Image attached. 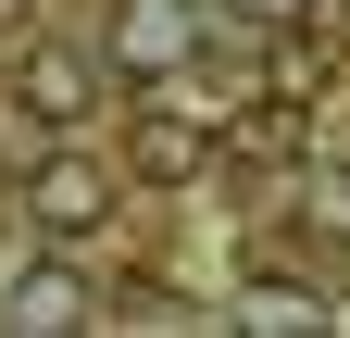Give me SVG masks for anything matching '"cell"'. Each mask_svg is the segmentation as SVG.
<instances>
[{
  "label": "cell",
  "mask_w": 350,
  "mask_h": 338,
  "mask_svg": "<svg viewBox=\"0 0 350 338\" xmlns=\"http://www.w3.org/2000/svg\"><path fill=\"white\" fill-rule=\"evenodd\" d=\"M188 51H200V0H113V25H100V63L138 88H163Z\"/></svg>",
  "instance_id": "6da1fadb"
},
{
  "label": "cell",
  "mask_w": 350,
  "mask_h": 338,
  "mask_svg": "<svg viewBox=\"0 0 350 338\" xmlns=\"http://www.w3.org/2000/svg\"><path fill=\"white\" fill-rule=\"evenodd\" d=\"M25 226L51 238V250L100 238V226H113V176H100V163H75V151H51V163L25 176Z\"/></svg>",
  "instance_id": "7a4b0ae2"
},
{
  "label": "cell",
  "mask_w": 350,
  "mask_h": 338,
  "mask_svg": "<svg viewBox=\"0 0 350 338\" xmlns=\"http://www.w3.org/2000/svg\"><path fill=\"white\" fill-rule=\"evenodd\" d=\"M125 163H138L150 188H188L200 163H213V125H200V113H175V101H150L138 125H125Z\"/></svg>",
  "instance_id": "3957f363"
},
{
  "label": "cell",
  "mask_w": 350,
  "mask_h": 338,
  "mask_svg": "<svg viewBox=\"0 0 350 338\" xmlns=\"http://www.w3.org/2000/svg\"><path fill=\"white\" fill-rule=\"evenodd\" d=\"M0 326H38V338H51V326H88V276L75 263H25L13 288H0Z\"/></svg>",
  "instance_id": "277c9868"
},
{
  "label": "cell",
  "mask_w": 350,
  "mask_h": 338,
  "mask_svg": "<svg viewBox=\"0 0 350 338\" xmlns=\"http://www.w3.org/2000/svg\"><path fill=\"white\" fill-rule=\"evenodd\" d=\"M13 88L51 113V125H75V113H88V63H75V51H25V63H13Z\"/></svg>",
  "instance_id": "5b68a950"
},
{
  "label": "cell",
  "mask_w": 350,
  "mask_h": 338,
  "mask_svg": "<svg viewBox=\"0 0 350 338\" xmlns=\"http://www.w3.org/2000/svg\"><path fill=\"white\" fill-rule=\"evenodd\" d=\"M238 326H338V313H325L300 276H250V288H238Z\"/></svg>",
  "instance_id": "8992f818"
},
{
  "label": "cell",
  "mask_w": 350,
  "mask_h": 338,
  "mask_svg": "<svg viewBox=\"0 0 350 338\" xmlns=\"http://www.w3.org/2000/svg\"><path fill=\"white\" fill-rule=\"evenodd\" d=\"M238 151L250 163H300V101H250L238 113Z\"/></svg>",
  "instance_id": "52a82bcc"
},
{
  "label": "cell",
  "mask_w": 350,
  "mask_h": 338,
  "mask_svg": "<svg viewBox=\"0 0 350 338\" xmlns=\"http://www.w3.org/2000/svg\"><path fill=\"white\" fill-rule=\"evenodd\" d=\"M213 13H238V25H262V38H288V25H313V0H213Z\"/></svg>",
  "instance_id": "ba28073f"
}]
</instances>
